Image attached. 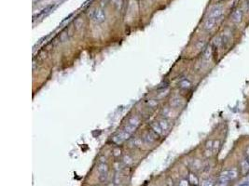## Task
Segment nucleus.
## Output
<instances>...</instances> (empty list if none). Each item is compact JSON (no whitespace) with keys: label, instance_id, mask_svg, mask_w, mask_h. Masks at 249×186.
Returning a JSON list of instances; mask_svg holds the SVG:
<instances>
[{"label":"nucleus","instance_id":"f257e3e1","mask_svg":"<svg viewBox=\"0 0 249 186\" xmlns=\"http://www.w3.org/2000/svg\"><path fill=\"white\" fill-rule=\"evenodd\" d=\"M97 170L99 173V180L101 181H106L107 179V173H108V166L106 162H100L97 166Z\"/></svg>","mask_w":249,"mask_h":186},{"label":"nucleus","instance_id":"f03ea898","mask_svg":"<svg viewBox=\"0 0 249 186\" xmlns=\"http://www.w3.org/2000/svg\"><path fill=\"white\" fill-rule=\"evenodd\" d=\"M244 14V11H242L240 8L235 9L234 11L231 12V22H234V23H240L242 21H243Z\"/></svg>","mask_w":249,"mask_h":186},{"label":"nucleus","instance_id":"7ed1b4c3","mask_svg":"<svg viewBox=\"0 0 249 186\" xmlns=\"http://www.w3.org/2000/svg\"><path fill=\"white\" fill-rule=\"evenodd\" d=\"M218 22V19H215V18H208L206 21L203 23V29L205 31L210 32L212 31L215 27H216L217 23Z\"/></svg>","mask_w":249,"mask_h":186},{"label":"nucleus","instance_id":"20e7f679","mask_svg":"<svg viewBox=\"0 0 249 186\" xmlns=\"http://www.w3.org/2000/svg\"><path fill=\"white\" fill-rule=\"evenodd\" d=\"M223 14V8L222 7H215L209 12V18L219 19Z\"/></svg>","mask_w":249,"mask_h":186},{"label":"nucleus","instance_id":"39448f33","mask_svg":"<svg viewBox=\"0 0 249 186\" xmlns=\"http://www.w3.org/2000/svg\"><path fill=\"white\" fill-rule=\"evenodd\" d=\"M159 136L158 134H156L154 131H149V132H147L146 134H145L144 136V141H146V143H154V141H156L157 137Z\"/></svg>","mask_w":249,"mask_h":186},{"label":"nucleus","instance_id":"423d86ee","mask_svg":"<svg viewBox=\"0 0 249 186\" xmlns=\"http://www.w3.org/2000/svg\"><path fill=\"white\" fill-rule=\"evenodd\" d=\"M178 85H179V87L181 89L188 90V89H190L191 87H192V83H191L188 78H183V79L180 80V82H179Z\"/></svg>","mask_w":249,"mask_h":186},{"label":"nucleus","instance_id":"0eeeda50","mask_svg":"<svg viewBox=\"0 0 249 186\" xmlns=\"http://www.w3.org/2000/svg\"><path fill=\"white\" fill-rule=\"evenodd\" d=\"M183 104V100L179 97H174L173 99L170 101V105L173 108H179L182 106Z\"/></svg>","mask_w":249,"mask_h":186},{"label":"nucleus","instance_id":"6e6552de","mask_svg":"<svg viewBox=\"0 0 249 186\" xmlns=\"http://www.w3.org/2000/svg\"><path fill=\"white\" fill-rule=\"evenodd\" d=\"M128 125L131 127H133L134 128H137V127L140 125V119L138 116H131L129 119H128Z\"/></svg>","mask_w":249,"mask_h":186},{"label":"nucleus","instance_id":"1a4fd4ad","mask_svg":"<svg viewBox=\"0 0 249 186\" xmlns=\"http://www.w3.org/2000/svg\"><path fill=\"white\" fill-rule=\"evenodd\" d=\"M93 19H94V21H95L97 23H101V22H103L106 20L105 13H104L102 11H97L95 13H94Z\"/></svg>","mask_w":249,"mask_h":186},{"label":"nucleus","instance_id":"9d476101","mask_svg":"<svg viewBox=\"0 0 249 186\" xmlns=\"http://www.w3.org/2000/svg\"><path fill=\"white\" fill-rule=\"evenodd\" d=\"M249 172V163L247 159H244L241 162V173L245 176Z\"/></svg>","mask_w":249,"mask_h":186},{"label":"nucleus","instance_id":"9b49d317","mask_svg":"<svg viewBox=\"0 0 249 186\" xmlns=\"http://www.w3.org/2000/svg\"><path fill=\"white\" fill-rule=\"evenodd\" d=\"M151 128H152V130L156 134L159 135V136L163 133V130H162V128H160L159 122H153L152 124H151Z\"/></svg>","mask_w":249,"mask_h":186},{"label":"nucleus","instance_id":"f8f14e48","mask_svg":"<svg viewBox=\"0 0 249 186\" xmlns=\"http://www.w3.org/2000/svg\"><path fill=\"white\" fill-rule=\"evenodd\" d=\"M188 181H190V185H198L199 184V179H198L197 176L194 173H192V172H190V173L188 174Z\"/></svg>","mask_w":249,"mask_h":186},{"label":"nucleus","instance_id":"ddd939ff","mask_svg":"<svg viewBox=\"0 0 249 186\" xmlns=\"http://www.w3.org/2000/svg\"><path fill=\"white\" fill-rule=\"evenodd\" d=\"M159 124H160V128H162L163 131H168V130H169V128H170V123L168 122L167 119H165V118H164V119H160L159 121Z\"/></svg>","mask_w":249,"mask_h":186},{"label":"nucleus","instance_id":"4468645a","mask_svg":"<svg viewBox=\"0 0 249 186\" xmlns=\"http://www.w3.org/2000/svg\"><path fill=\"white\" fill-rule=\"evenodd\" d=\"M203 59L204 60H209L212 56V47H206L203 50Z\"/></svg>","mask_w":249,"mask_h":186},{"label":"nucleus","instance_id":"2eb2a0df","mask_svg":"<svg viewBox=\"0 0 249 186\" xmlns=\"http://www.w3.org/2000/svg\"><path fill=\"white\" fill-rule=\"evenodd\" d=\"M112 141H113V143H115L116 144H122L123 141H125V140H124V139L122 137V135H120V133H118V134H116L115 136H113V138H112Z\"/></svg>","mask_w":249,"mask_h":186},{"label":"nucleus","instance_id":"dca6fc26","mask_svg":"<svg viewBox=\"0 0 249 186\" xmlns=\"http://www.w3.org/2000/svg\"><path fill=\"white\" fill-rule=\"evenodd\" d=\"M120 183H122V175L120 174V171H117L116 174L114 175V178H113V184L118 186Z\"/></svg>","mask_w":249,"mask_h":186},{"label":"nucleus","instance_id":"f3484780","mask_svg":"<svg viewBox=\"0 0 249 186\" xmlns=\"http://www.w3.org/2000/svg\"><path fill=\"white\" fill-rule=\"evenodd\" d=\"M240 9L244 11V13H246V12L249 11V3H248V0H243V1H242L241 6H240Z\"/></svg>","mask_w":249,"mask_h":186},{"label":"nucleus","instance_id":"a211bd4d","mask_svg":"<svg viewBox=\"0 0 249 186\" xmlns=\"http://www.w3.org/2000/svg\"><path fill=\"white\" fill-rule=\"evenodd\" d=\"M112 154H113V156H114V157H116V158L120 157V155H122V149H120V147H115V148H113V150H112Z\"/></svg>","mask_w":249,"mask_h":186},{"label":"nucleus","instance_id":"6ab92c4d","mask_svg":"<svg viewBox=\"0 0 249 186\" xmlns=\"http://www.w3.org/2000/svg\"><path fill=\"white\" fill-rule=\"evenodd\" d=\"M122 162L124 163V165L130 166V165L133 164V159H132V157H131L130 155H124L123 159H122Z\"/></svg>","mask_w":249,"mask_h":186},{"label":"nucleus","instance_id":"aec40b11","mask_svg":"<svg viewBox=\"0 0 249 186\" xmlns=\"http://www.w3.org/2000/svg\"><path fill=\"white\" fill-rule=\"evenodd\" d=\"M201 186H216V183L214 182V181L210 180V179H208V180H204L203 181V183H201Z\"/></svg>","mask_w":249,"mask_h":186},{"label":"nucleus","instance_id":"412c9836","mask_svg":"<svg viewBox=\"0 0 249 186\" xmlns=\"http://www.w3.org/2000/svg\"><path fill=\"white\" fill-rule=\"evenodd\" d=\"M147 104L150 108H155V107L158 106V101H156V100H149L147 101Z\"/></svg>","mask_w":249,"mask_h":186},{"label":"nucleus","instance_id":"4be33fe9","mask_svg":"<svg viewBox=\"0 0 249 186\" xmlns=\"http://www.w3.org/2000/svg\"><path fill=\"white\" fill-rule=\"evenodd\" d=\"M214 146V141L213 140H208L205 143V149H213Z\"/></svg>","mask_w":249,"mask_h":186},{"label":"nucleus","instance_id":"5701e85b","mask_svg":"<svg viewBox=\"0 0 249 186\" xmlns=\"http://www.w3.org/2000/svg\"><path fill=\"white\" fill-rule=\"evenodd\" d=\"M203 154H204V156L206 158L212 156V154H213V149H205Z\"/></svg>","mask_w":249,"mask_h":186},{"label":"nucleus","instance_id":"b1692460","mask_svg":"<svg viewBox=\"0 0 249 186\" xmlns=\"http://www.w3.org/2000/svg\"><path fill=\"white\" fill-rule=\"evenodd\" d=\"M197 49H201V50H203L205 48H206V47H205V43H204V41H199L197 43Z\"/></svg>","mask_w":249,"mask_h":186},{"label":"nucleus","instance_id":"393cba45","mask_svg":"<svg viewBox=\"0 0 249 186\" xmlns=\"http://www.w3.org/2000/svg\"><path fill=\"white\" fill-rule=\"evenodd\" d=\"M221 146V141L219 140H216L214 141V146H213V150H217L218 148Z\"/></svg>","mask_w":249,"mask_h":186},{"label":"nucleus","instance_id":"a878e982","mask_svg":"<svg viewBox=\"0 0 249 186\" xmlns=\"http://www.w3.org/2000/svg\"><path fill=\"white\" fill-rule=\"evenodd\" d=\"M133 146L139 147L140 145H142V141H141L140 139H134L133 141Z\"/></svg>","mask_w":249,"mask_h":186},{"label":"nucleus","instance_id":"bb28decb","mask_svg":"<svg viewBox=\"0 0 249 186\" xmlns=\"http://www.w3.org/2000/svg\"><path fill=\"white\" fill-rule=\"evenodd\" d=\"M179 186H191L190 181H188V180H186V179H184V180H181L180 182H179Z\"/></svg>","mask_w":249,"mask_h":186},{"label":"nucleus","instance_id":"cd10ccee","mask_svg":"<svg viewBox=\"0 0 249 186\" xmlns=\"http://www.w3.org/2000/svg\"><path fill=\"white\" fill-rule=\"evenodd\" d=\"M244 154H245V156H246V158L249 157V145L245 148V151H244Z\"/></svg>","mask_w":249,"mask_h":186},{"label":"nucleus","instance_id":"c85d7f7f","mask_svg":"<svg viewBox=\"0 0 249 186\" xmlns=\"http://www.w3.org/2000/svg\"><path fill=\"white\" fill-rule=\"evenodd\" d=\"M246 159H247V161H248V163H249V157H248V158H246Z\"/></svg>","mask_w":249,"mask_h":186},{"label":"nucleus","instance_id":"c756f323","mask_svg":"<svg viewBox=\"0 0 249 186\" xmlns=\"http://www.w3.org/2000/svg\"><path fill=\"white\" fill-rule=\"evenodd\" d=\"M191 186H199V185H191Z\"/></svg>","mask_w":249,"mask_h":186},{"label":"nucleus","instance_id":"7c9ffc66","mask_svg":"<svg viewBox=\"0 0 249 186\" xmlns=\"http://www.w3.org/2000/svg\"><path fill=\"white\" fill-rule=\"evenodd\" d=\"M248 3H249V0H248Z\"/></svg>","mask_w":249,"mask_h":186}]
</instances>
